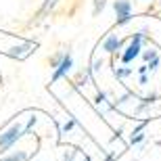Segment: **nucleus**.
Returning <instances> with one entry per match:
<instances>
[{"mask_svg":"<svg viewBox=\"0 0 161 161\" xmlns=\"http://www.w3.org/2000/svg\"><path fill=\"white\" fill-rule=\"evenodd\" d=\"M151 75H138V86H149Z\"/></svg>","mask_w":161,"mask_h":161,"instance_id":"4be33fe9","label":"nucleus"},{"mask_svg":"<svg viewBox=\"0 0 161 161\" xmlns=\"http://www.w3.org/2000/svg\"><path fill=\"white\" fill-rule=\"evenodd\" d=\"M111 73H113V78L117 80V82H121L124 84L128 78H132L134 75V69H132L130 65H121V63H117V61H113L111 59Z\"/></svg>","mask_w":161,"mask_h":161,"instance_id":"6e6552de","label":"nucleus"},{"mask_svg":"<svg viewBox=\"0 0 161 161\" xmlns=\"http://www.w3.org/2000/svg\"><path fill=\"white\" fill-rule=\"evenodd\" d=\"M109 0H92V17H98L105 8H107Z\"/></svg>","mask_w":161,"mask_h":161,"instance_id":"f3484780","label":"nucleus"},{"mask_svg":"<svg viewBox=\"0 0 161 161\" xmlns=\"http://www.w3.org/2000/svg\"><path fill=\"white\" fill-rule=\"evenodd\" d=\"M84 86H94V90H96L94 75L90 73V69H88V67L80 69V71L75 73V78H73V88H75V90H82Z\"/></svg>","mask_w":161,"mask_h":161,"instance_id":"0eeeda50","label":"nucleus"},{"mask_svg":"<svg viewBox=\"0 0 161 161\" xmlns=\"http://www.w3.org/2000/svg\"><path fill=\"white\" fill-rule=\"evenodd\" d=\"M65 48H61V50H54L50 57H48V65H50V69H54V67H59V63L63 61V57H65Z\"/></svg>","mask_w":161,"mask_h":161,"instance_id":"2eb2a0df","label":"nucleus"},{"mask_svg":"<svg viewBox=\"0 0 161 161\" xmlns=\"http://www.w3.org/2000/svg\"><path fill=\"white\" fill-rule=\"evenodd\" d=\"M92 107H94V111L98 115H105L107 111H115V105H113V98L105 92V90H101V88H96V92H94V98H92Z\"/></svg>","mask_w":161,"mask_h":161,"instance_id":"39448f33","label":"nucleus"},{"mask_svg":"<svg viewBox=\"0 0 161 161\" xmlns=\"http://www.w3.org/2000/svg\"><path fill=\"white\" fill-rule=\"evenodd\" d=\"M23 124L21 121H11L4 130H0V155L17 147V142L23 140Z\"/></svg>","mask_w":161,"mask_h":161,"instance_id":"f03ea898","label":"nucleus"},{"mask_svg":"<svg viewBox=\"0 0 161 161\" xmlns=\"http://www.w3.org/2000/svg\"><path fill=\"white\" fill-rule=\"evenodd\" d=\"M125 40H128V38H121L119 34L107 31V36L103 38V42H101L103 53H105V54H109V57H111L113 61H117L119 53L124 50V46H125Z\"/></svg>","mask_w":161,"mask_h":161,"instance_id":"7ed1b4c3","label":"nucleus"},{"mask_svg":"<svg viewBox=\"0 0 161 161\" xmlns=\"http://www.w3.org/2000/svg\"><path fill=\"white\" fill-rule=\"evenodd\" d=\"M103 67H105V61H103V57H96L94 53H92V57H90V63H88V69L92 75H98V73L103 71Z\"/></svg>","mask_w":161,"mask_h":161,"instance_id":"4468645a","label":"nucleus"},{"mask_svg":"<svg viewBox=\"0 0 161 161\" xmlns=\"http://www.w3.org/2000/svg\"><path fill=\"white\" fill-rule=\"evenodd\" d=\"M59 2H61V0H42L40 8H38V13H36V21H42L44 17H48V15L57 8Z\"/></svg>","mask_w":161,"mask_h":161,"instance_id":"f8f14e48","label":"nucleus"},{"mask_svg":"<svg viewBox=\"0 0 161 161\" xmlns=\"http://www.w3.org/2000/svg\"><path fill=\"white\" fill-rule=\"evenodd\" d=\"M157 57H161V53H159V48H157L155 44H147V46H144V50L140 53V61H142L144 65H147L149 61L157 59Z\"/></svg>","mask_w":161,"mask_h":161,"instance_id":"ddd939ff","label":"nucleus"},{"mask_svg":"<svg viewBox=\"0 0 161 161\" xmlns=\"http://www.w3.org/2000/svg\"><path fill=\"white\" fill-rule=\"evenodd\" d=\"M34 48H36V44L27 42V44H21V46L8 48V50H6V54H8V57H13V59H19V61H21V59H25V57H30Z\"/></svg>","mask_w":161,"mask_h":161,"instance_id":"1a4fd4ad","label":"nucleus"},{"mask_svg":"<svg viewBox=\"0 0 161 161\" xmlns=\"http://www.w3.org/2000/svg\"><path fill=\"white\" fill-rule=\"evenodd\" d=\"M132 21H134V13H132V15H124V17H115L113 25L115 27H124V25L132 23Z\"/></svg>","mask_w":161,"mask_h":161,"instance_id":"aec40b11","label":"nucleus"},{"mask_svg":"<svg viewBox=\"0 0 161 161\" xmlns=\"http://www.w3.org/2000/svg\"><path fill=\"white\" fill-rule=\"evenodd\" d=\"M147 44H151L149 27H140V30H136L128 40H125V46H124V50L119 53L117 61H119L121 65H132L134 61L140 59V53L144 50Z\"/></svg>","mask_w":161,"mask_h":161,"instance_id":"f257e3e1","label":"nucleus"},{"mask_svg":"<svg viewBox=\"0 0 161 161\" xmlns=\"http://www.w3.org/2000/svg\"><path fill=\"white\" fill-rule=\"evenodd\" d=\"M136 75H149V69H147V65H144V63L136 67Z\"/></svg>","mask_w":161,"mask_h":161,"instance_id":"5701e85b","label":"nucleus"},{"mask_svg":"<svg viewBox=\"0 0 161 161\" xmlns=\"http://www.w3.org/2000/svg\"><path fill=\"white\" fill-rule=\"evenodd\" d=\"M75 155H78V149H69L63 153V161H75Z\"/></svg>","mask_w":161,"mask_h":161,"instance_id":"412c9836","label":"nucleus"},{"mask_svg":"<svg viewBox=\"0 0 161 161\" xmlns=\"http://www.w3.org/2000/svg\"><path fill=\"white\" fill-rule=\"evenodd\" d=\"M36 124H38V117H36L34 113H31V117L27 119V124L23 125V136H30V134H31V130L36 128Z\"/></svg>","mask_w":161,"mask_h":161,"instance_id":"6ab92c4d","label":"nucleus"},{"mask_svg":"<svg viewBox=\"0 0 161 161\" xmlns=\"http://www.w3.org/2000/svg\"><path fill=\"white\" fill-rule=\"evenodd\" d=\"M75 125H78V119H75V117H67V119L59 125V134H69Z\"/></svg>","mask_w":161,"mask_h":161,"instance_id":"dca6fc26","label":"nucleus"},{"mask_svg":"<svg viewBox=\"0 0 161 161\" xmlns=\"http://www.w3.org/2000/svg\"><path fill=\"white\" fill-rule=\"evenodd\" d=\"M144 138H147L144 132H140V134H130V136H128V147H136V144L144 142Z\"/></svg>","mask_w":161,"mask_h":161,"instance_id":"a211bd4d","label":"nucleus"},{"mask_svg":"<svg viewBox=\"0 0 161 161\" xmlns=\"http://www.w3.org/2000/svg\"><path fill=\"white\" fill-rule=\"evenodd\" d=\"M34 159V155L31 153H27V151H6V153H2L0 155V161H31Z\"/></svg>","mask_w":161,"mask_h":161,"instance_id":"9d476101","label":"nucleus"},{"mask_svg":"<svg viewBox=\"0 0 161 161\" xmlns=\"http://www.w3.org/2000/svg\"><path fill=\"white\" fill-rule=\"evenodd\" d=\"M142 2H151V0H142Z\"/></svg>","mask_w":161,"mask_h":161,"instance_id":"393cba45","label":"nucleus"},{"mask_svg":"<svg viewBox=\"0 0 161 161\" xmlns=\"http://www.w3.org/2000/svg\"><path fill=\"white\" fill-rule=\"evenodd\" d=\"M73 67H75V61H73L71 50L67 48V53H65V57H63V61L59 63V67H54V69H53L50 84H57V82H61V80H67V75L73 71Z\"/></svg>","mask_w":161,"mask_h":161,"instance_id":"20e7f679","label":"nucleus"},{"mask_svg":"<svg viewBox=\"0 0 161 161\" xmlns=\"http://www.w3.org/2000/svg\"><path fill=\"white\" fill-rule=\"evenodd\" d=\"M157 6H159V8H161V0H159V2H157Z\"/></svg>","mask_w":161,"mask_h":161,"instance_id":"b1692460","label":"nucleus"},{"mask_svg":"<svg viewBox=\"0 0 161 161\" xmlns=\"http://www.w3.org/2000/svg\"><path fill=\"white\" fill-rule=\"evenodd\" d=\"M113 13H115V17H124V15H132V13H134L132 0H113Z\"/></svg>","mask_w":161,"mask_h":161,"instance_id":"9b49d317","label":"nucleus"},{"mask_svg":"<svg viewBox=\"0 0 161 161\" xmlns=\"http://www.w3.org/2000/svg\"><path fill=\"white\" fill-rule=\"evenodd\" d=\"M161 98V92H149V94H144V96H138V101H136V107H134V115H140L144 113V111H149L151 107H155L157 103H159Z\"/></svg>","mask_w":161,"mask_h":161,"instance_id":"423d86ee","label":"nucleus"}]
</instances>
